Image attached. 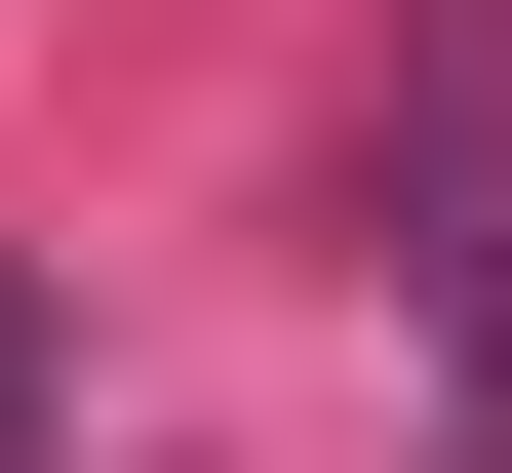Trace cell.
<instances>
[{
  "label": "cell",
  "mask_w": 512,
  "mask_h": 473,
  "mask_svg": "<svg viewBox=\"0 0 512 473\" xmlns=\"http://www.w3.org/2000/svg\"><path fill=\"white\" fill-rule=\"evenodd\" d=\"M0 434H40V276H0Z\"/></svg>",
  "instance_id": "1"
}]
</instances>
